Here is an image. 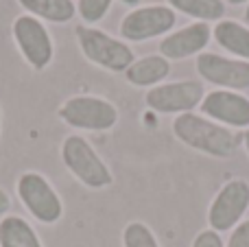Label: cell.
<instances>
[{"label":"cell","instance_id":"obj_7","mask_svg":"<svg viewBox=\"0 0 249 247\" xmlns=\"http://www.w3.org/2000/svg\"><path fill=\"white\" fill-rule=\"evenodd\" d=\"M11 33H13V39H16L18 48H20L22 57L26 59V64L35 70H44L48 64L53 61V39L48 35L46 26L42 24V20L37 18L29 16H18L13 20V26H11Z\"/></svg>","mask_w":249,"mask_h":247},{"label":"cell","instance_id":"obj_5","mask_svg":"<svg viewBox=\"0 0 249 247\" xmlns=\"http://www.w3.org/2000/svg\"><path fill=\"white\" fill-rule=\"evenodd\" d=\"M16 191L24 208L39 223H57L64 214V204H61L57 191L44 175L35 173V171L20 175Z\"/></svg>","mask_w":249,"mask_h":247},{"label":"cell","instance_id":"obj_9","mask_svg":"<svg viewBox=\"0 0 249 247\" xmlns=\"http://www.w3.org/2000/svg\"><path fill=\"white\" fill-rule=\"evenodd\" d=\"M249 208V184L245 179H230L221 186L208 210V223L214 232H228L241 223Z\"/></svg>","mask_w":249,"mask_h":247},{"label":"cell","instance_id":"obj_11","mask_svg":"<svg viewBox=\"0 0 249 247\" xmlns=\"http://www.w3.org/2000/svg\"><path fill=\"white\" fill-rule=\"evenodd\" d=\"M201 112L223 127H249V99L232 90H214L203 96Z\"/></svg>","mask_w":249,"mask_h":247},{"label":"cell","instance_id":"obj_15","mask_svg":"<svg viewBox=\"0 0 249 247\" xmlns=\"http://www.w3.org/2000/svg\"><path fill=\"white\" fill-rule=\"evenodd\" d=\"M18 2L29 11V16L57 24L70 22L77 13V4L72 0H18Z\"/></svg>","mask_w":249,"mask_h":247},{"label":"cell","instance_id":"obj_6","mask_svg":"<svg viewBox=\"0 0 249 247\" xmlns=\"http://www.w3.org/2000/svg\"><path fill=\"white\" fill-rule=\"evenodd\" d=\"M206 90L201 81L186 79V81H173V83H160L151 88L144 96V103L153 112L160 114H188L197 105H201Z\"/></svg>","mask_w":249,"mask_h":247},{"label":"cell","instance_id":"obj_20","mask_svg":"<svg viewBox=\"0 0 249 247\" xmlns=\"http://www.w3.org/2000/svg\"><path fill=\"white\" fill-rule=\"evenodd\" d=\"M225 247H249V219L247 221H241L234 228Z\"/></svg>","mask_w":249,"mask_h":247},{"label":"cell","instance_id":"obj_16","mask_svg":"<svg viewBox=\"0 0 249 247\" xmlns=\"http://www.w3.org/2000/svg\"><path fill=\"white\" fill-rule=\"evenodd\" d=\"M0 247H42V241L22 217H4L0 221Z\"/></svg>","mask_w":249,"mask_h":247},{"label":"cell","instance_id":"obj_24","mask_svg":"<svg viewBox=\"0 0 249 247\" xmlns=\"http://www.w3.org/2000/svg\"><path fill=\"white\" fill-rule=\"evenodd\" d=\"M225 2H230V4H245V2H249V0H225Z\"/></svg>","mask_w":249,"mask_h":247},{"label":"cell","instance_id":"obj_21","mask_svg":"<svg viewBox=\"0 0 249 247\" xmlns=\"http://www.w3.org/2000/svg\"><path fill=\"white\" fill-rule=\"evenodd\" d=\"M193 247H225V245H223V241H221L219 232L203 230V232H199V234L195 236Z\"/></svg>","mask_w":249,"mask_h":247},{"label":"cell","instance_id":"obj_12","mask_svg":"<svg viewBox=\"0 0 249 247\" xmlns=\"http://www.w3.org/2000/svg\"><path fill=\"white\" fill-rule=\"evenodd\" d=\"M212 29L208 22H193V24L168 33L160 42V55L164 59H186L193 55H201L203 48L210 44Z\"/></svg>","mask_w":249,"mask_h":247},{"label":"cell","instance_id":"obj_10","mask_svg":"<svg viewBox=\"0 0 249 247\" xmlns=\"http://www.w3.org/2000/svg\"><path fill=\"white\" fill-rule=\"evenodd\" d=\"M197 72L208 83L223 90H247L249 88V61L230 59L216 53H201L197 57Z\"/></svg>","mask_w":249,"mask_h":247},{"label":"cell","instance_id":"obj_8","mask_svg":"<svg viewBox=\"0 0 249 247\" xmlns=\"http://www.w3.org/2000/svg\"><path fill=\"white\" fill-rule=\"evenodd\" d=\"M177 22V13L164 4H146L131 9L121 22V35L127 42H146L168 33Z\"/></svg>","mask_w":249,"mask_h":247},{"label":"cell","instance_id":"obj_14","mask_svg":"<svg viewBox=\"0 0 249 247\" xmlns=\"http://www.w3.org/2000/svg\"><path fill=\"white\" fill-rule=\"evenodd\" d=\"M212 37L230 55L249 61V26L241 24L238 20H219V24L212 29Z\"/></svg>","mask_w":249,"mask_h":247},{"label":"cell","instance_id":"obj_22","mask_svg":"<svg viewBox=\"0 0 249 247\" xmlns=\"http://www.w3.org/2000/svg\"><path fill=\"white\" fill-rule=\"evenodd\" d=\"M9 208H11V199H9V195L0 188V214L9 212Z\"/></svg>","mask_w":249,"mask_h":247},{"label":"cell","instance_id":"obj_17","mask_svg":"<svg viewBox=\"0 0 249 247\" xmlns=\"http://www.w3.org/2000/svg\"><path fill=\"white\" fill-rule=\"evenodd\" d=\"M173 11L193 18L197 22H216L223 20L225 2L223 0H166Z\"/></svg>","mask_w":249,"mask_h":247},{"label":"cell","instance_id":"obj_23","mask_svg":"<svg viewBox=\"0 0 249 247\" xmlns=\"http://www.w3.org/2000/svg\"><path fill=\"white\" fill-rule=\"evenodd\" d=\"M243 142H245V149H247V153H249V129L245 131V136H243Z\"/></svg>","mask_w":249,"mask_h":247},{"label":"cell","instance_id":"obj_18","mask_svg":"<svg viewBox=\"0 0 249 247\" xmlns=\"http://www.w3.org/2000/svg\"><path fill=\"white\" fill-rule=\"evenodd\" d=\"M123 245L124 247H160L155 234L151 228L142 221H131L123 232Z\"/></svg>","mask_w":249,"mask_h":247},{"label":"cell","instance_id":"obj_3","mask_svg":"<svg viewBox=\"0 0 249 247\" xmlns=\"http://www.w3.org/2000/svg\"><path fill=\"white\" fill-rule=\"evenodd\" d=\"M61 160L66 169L88 188H105L112 184L107 164L99 158L83 136H68L61 144Z\"/></svg>","mask_w":249,"mask_h":247},{"label":"cell","instance_id":"obj_25","mask_svg":"<svg viewBox=\"0 0 249 247\" xmlns=\"http://www.w3.org/2000/svg\"><path fill=\"white\" fill-rule=\"evenodd\" d=\"M245 20L249 22V4H247V9H245Z\"/></svg>","mask_w":249,"mask_h":247},{"label":"cell","instance_id":"obj_4","mask_svg":"<svg viewBox=\"0 0 249 247\" xmlns=\"http://www.w3.org/2000/svg\"><path fill=\"white\" fill-rule=\"evenodd\" d=\"M59 118L74 129L107 131L118 123V109L101 96H72L59 107Z\"/></svg>","mask_w":249,"mask_h":247},{"label":"cell","instance_id":"obj_19","mask_svg":"<svg viewBox=\"0 0 249 247\" xmlns=\"http://www.w3.org/2000/svg\"><path fill=\"white\" fill-rule=\"evenodd\" d=\"M112 2L114 0H79L77 13L81 16V20L86 22V24H94V22H101L107 16Z\"/></svg>","mask_w":249,"mask_h":247},{"label":"cell","instance_id":"obj_13","mask_svg":"<svg viewBox=\"0 0 249 247\" xmlns=\"http://www.w3.org/2000/svg\"><path fill=\"white\" fill-rule=\"evenodd\" d=\"M168 72H171V61L164 59L162 55H146L142 59H136L124 70V79L138 88H155L168 77Z\"/></svg>","mask_w":249,"mask_h":247},{"label":"cell","instance_id":"obj_2","mask_svg":"<svg viewBox=\"0 0 249 247\" xmlns=\"http://www.w3.org/2000/svg\"><path fill=\"white\" fill-rule=\"evenodd\" d=\"M74 33H77L79 48L86 55V59L109 70V72H124L136 61L131 48L121 39L107 35L105 31H99L88 24H79Z\"/></svg>","mask_w":249,"mask_h":247},{"label":"cell","instance_id":"obj_26","mask_svg":"<svg viewBox=\"0 0 249 247\" xmlns=\"http://www.w3.org/2000/svg\"><path fill=\"white\" fill-rule=\"evenodd\" d=\"M0 125H2V109H0Z\"/></svg>","mask_w":249,"mask_h":247},{"label":"cell","instance_id":"obj_1","mask_svg":"<svg viewBox=\"0 0 249 247\" xmlns=\"http://www.w3.org/2000/svg\"><path fill=\"white\" fill-rule=\"evenodd\" d=\"M173 134L186 147L212 158H230L238 147V136L230 127L210 121L199 114H179L173 123Z\"/></svg>","mask_w":249,"mask_h":247}]
</instances>
